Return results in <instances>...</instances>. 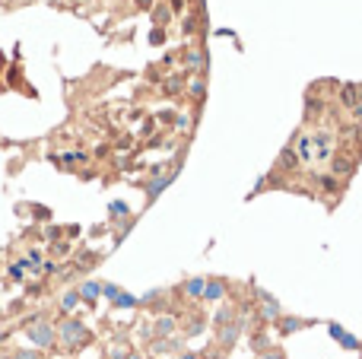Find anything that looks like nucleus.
<instances>
[{
    "instance_id": "f257e3e1",
    "label": "nucleus",
    "mask_w": 362,
    "mask_h": 359,
    "mask_svg": "<svg viewBox=\"0 0 362 359\" xmlns=\"http://www.w3.org/2000/svg\"><path fill=\"white\" fill-rule=\"evenodd\" d=\"M334 150V140L331 134H302L299 137V156L302 162H321L328 159Z\"/></svg>"
},
{
    "instance_id": "f03ea898",
    "label": "nucleus",
    "mask_w": 362,
    "mask_h": 359,
    "mask_svg": "<svg viewBox=\"0 0 362 359\" xmlns=\"http://www.w3.org/2000/svg\"><path fill=\"white\" fill-rule=\"evenodd\" d=\"M57 337L64 340L67 346H83L89 340V331H86V325L83 321H77V318H67V321H60V328H57Z\"/></svg>"
},
{
    "instance_id": "7ed1b4c3",
    "label": "nucleus",
    "mask_w": 362,
    "mask_h": 359,
    "mask_svg": "<svg viewBox=\"0 0 362 359\" xmlns=\"http://www.w3.org/2000/svg\"><path fill=\"white\" fill-rule=\"evenodd\" d=\"M26 334H29V340H32L35 346H51V343L57 340V328H51V325L42 321V318H32L29 328H26Z\"/></svg>"
},
{
    "instance_id": "20e7f679",
    "label": "nucleus",
    "mask_w": 362,
    "mask_h": 359,
    "mask_svg": "<svg viewBox=\"0 0 362 359\" xmlns=\"http://www.w3.org/2000/svg\"><path fill=\"white\" fill-rule=\"evenodd\" d=\"M77 293H80V299H86V302H92V299H99V296H102V283L86 280V283H83Z\"/></svg>"
},
{
    "instance_id": "39448f33",
    "label": "nucleus",
    "mask_w": 362,
    "mask_h": 359,
    "mask_svg": "<svg viewBox=\"0 0 362 359\" xmlns=\"http://www.w3.org/2000/svg\"><path fill=\"white\" fill-rule=\"evenodd\" d=\"M331 337H334V340H340V343L346 346V350H356V346H359V343H356V337H349V334H346L340 325H331Z\"/></svg>"
},
{
    "instance_id": "423d86ee",
    "label": "nucleus",
    "mask_w": 362,
    "mask_h": 359,
    "mask_svg": "<svg viewBox=\"0 0 362 359\" xmlns=\"http://www.w3.org/2000/svg\"><path fill=\"white\" fill-rule=\"evenodd\" d=\"M223 293H226V286L220 280H210L207 286H203V296H207V299H223Z\"/></svg>"
},
{
    "instance_id": "0eeeda50",
    "label": "nucleus",
    "mask_w": 362,
    "mask_h": 359,
    "mask_svg": "<svg viewBox=\"0 0 362 359\" xmlns=\"http://www.w3.org/2000/svg\"><path fill=\"white\" fill-rule=\"evenodd\" d=\"M77 305H80V293H77V290L64 293V299H60V308H64V312H74Z\"/></svg>"
},
{
    "instance_id": "6e6552de",
    "label": "nucleus",
    "mask_w": 362,
    "mask_h": 359,
    "mask_svg": "<svg viewBox=\"0 0 362 359\" xmlns=\"http://www.w3.org/2000/svg\"><path fill=\"white\" fill-rule=\"evenodd\" d=\"M172 328H175L172 318H159V321H156V334H172Z\"/></svg>"
},
{
    "instance_id": "1a4fd4ad",
    "label": "nucleus",
    "mask_w": 362,
    "mask_h": 359,
    "mask_svg": "<svg viewBox=\"0 0 362 359\" xmlns=\"http://www.w3.org/2000/svg\"><path fill=\"white\" fill-rule=\"evenodd\" d=\"M115 305H118V308H130V305H137V299L127 296V293H121V296L115 299Z\"/></svg>"
},
{
    "instance_id": "9d476101",
    "label": "nucleus",
    "mask_w": 362,
    "mask_h": 359,
    "mask_svg": "<svg viewBox=\"0 0 362 359\" xmlns=\"http://www.w3.org/2000/svg\"><path fill=\"white\" fill-rule=\"evenodd\" d=\"M203 286H207V280H191L188 283V293L191 296H203Z\"/></svg>"
},
{
    "instance_id": "9b49d317",
    "label": "nucleus",
    "mask_w": 362,
    "mask_h": 359,
    "mask_svg": "<svg viewBox=\"0 0 362 359\" xmlns=\"http://www.w3.org/2000/svg\"><path fill=\"white\" fill-rule=\"evenodd\" d=\"M264 315H267V318H276V315H280V308H276L273 299H264Z\"/></svg>"
},
{
    "instance_id": "f8f14e48",
    "label": "nucleus",
    "mask_w": 362,
    "mask_h": 359,
    "mask_svg": "<svg viewBox=\"0 0 362 359\" xmlns=\"http://www.w3.org/2000/svg\"><path fill=\"white\" fill-rule=\"evenodd\" d=\"M102 296H108V299H112V302H115V299L121 296V290H118L115 283H105V286H102Z\"/></svg>"
},
{
    "instance_id": "ddd939ff",
    "label": "nucleus",
    "mask_w": 362,
    "mask_h": 359,
    "mask_svg": "<svg viewBox=\"0 0 362 359\" xmlns=\"http://www.w3.org/2000/svg\"><path fill=\"white\" fill-rule=\"evenodd\" d=\"M168 182H172V178H159V182H153V185H150V197H156V194H159V191H162Z\"/></svg>"
},
{
    "instance_id": "4468645a",
    "label": "nucleus",
    "mask_w": 362,
    "mask_h": 359,
    "mask_svg": "<svg viewBox=\"0 0 362 359\" xmlns=\"http://www.w3.org/2000/svg\"><path fill=\"white\" fill-rule=\"evenodd\" d=\"M26 261H22V264H13V267H10V277H13V280H22V273H26Z\"/></svg>"
},
{
    "instance_id": "2eb2a0df",
    "label": "nucleus",
    "mask_w": 362,
    "mask_h": 359,
    "mask_svg": "<svg viewBox=\"0 0 362 359\" xmlns=\"http://www.w3.org/2000/svg\"><path fill=\"white\" fill-rule=\"evenodd\" d=\"M112 217H127V203L115 200V203H112Z\"/></svg>"
},
{
    "instance_id": "dca6fc26",
    "label": "nucleus",
    "mask_w": 362,
    "mask_h": 359,
    "mask_svg": "<svg viewBox=\"0 0 362 359\" xmlns=\"http://www.w3.org/2000/svg\"><path fill=\"white\" fill-rule=\"evenodd\" d=\"M13 359H42L35 350H19V353H13Z\"/></svg>"
},
{
    "instance_id": "f3484780",
    "label": "nucleus",
    "mask_w": 362,
    "mask_h": 359,
    "mask_svg": "<svg viewBox=\"0 0 362 359\" xmlns=\"http://www.w3.org/2000/svg\"><path fill=\"white\" fill-rule=\"evenodd\" d=\"M302 328V321H296V318H289V321H283V331L289 334V331H299Z\"/></svg>"
},
{
    "instance_id": "a211bd4d",
    "label": "nucleus",
    "mask_w": 362,
    "mask_h": 359,
    "mask_svg": "<svg viewBox=\"0 0 362 359\" xmlns=\"http://www.w3.org/2000/svg\"><path fill=\"white\" fill-rule=\"evenodd\" d=\"M235 340V328H226L223 331V343H232Z\"/></svg>"
},
{
    "instance_id": "6ab92c4d",
    "label": "nucleus",
    "mask_w": 362,
    "mask_h": 359,
    "mask_svg": "<svg viewBox=\"0 0 362 359\" xmlns=\"http://www.w3.org/2000/svg\"><path fill=\"white\" fill-rule=\"evenodd\" d=\"M261 359H283L280 353H267V356H261Z\"/></svg>"
},
{
    "instance_id": "aec40b11",
    "label": "nucleus",
    "mask_w": 362,
    "mask_h": 359,
    "mask_svg": "<svg viewBox=\"0 0 362 359\" xmlns=\"http://www.w3.org/2000/svg\"><path fill=\"white\" fill-rule=\"evenodd\" d=\"M356 118H362V102H356Z\"/></svg>"
},
{
    "instance_id": "412c9836",
    "label": "nucleus",
    "mask_w": 362,
    "mask_h": 359,
    "mask_svg": "<svg viewBox=\"0 0 362 359\" xmlns=\"http://www.w3.org/2000/svg\"><path fill=\"white\" fill-rule=\"evenodd\" d=\"M181 359H194V356H191V353H188V356H181Z\"/></svg>"
},
{
    "instance_id": "4be33fe9",
    "label": "nucleus",
    "mask_w": 362,
    "mask_h": 359,
    "mask_svg": "<svg viewBox=\"0 0 362 359\" xmlns=\"http://www.w3.org/2000/svg\"><path fill=\"white\" fill-rule=\"evenodd\" d=\"M0 359H7V356H4V353H0Z\"/></svg>"
}]
</instances>
